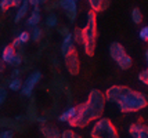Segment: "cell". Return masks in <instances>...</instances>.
<instances>
[{
  "label": "cell",
  "mask_w": 148,
  "mask_h": 138,
  "mask_svg": "<svg viewBox=\"0 0 148 138\" xmlns=\"http://www.w3.org/2000/svg\"><path fill=\"white\" fill-rule=\"evenodd\" d=\"M105 92L100 91L97 88L90 90L87 99L83 104L76 105V115L75 118L68 122L69 127L72 128H84L91 122H96L97 119L103 118L105 109Z\"/></svg>",
  "instance_id": "obj_1"
},
{
  "label": "cell",
  "mask_w": 148,
  "mask_h": 138,
  "mask_svg": "<svg viewBox=\"0 0 148 138\" xmlns=\"http://www.w3.org/2000/svg\"><path fill=\"white\" fill-rule=\"evenodd\" d=\"M28 118L29 120H32V122H36L38 120V113L35 111V102H31V105H29V111H28Z\"/></svg>",
  "instance_id": "obj_24"
},
{
  "label": "cell",
  "mask_w": 148,
  "mask_h": 138,
  "mask_svg": "<svg viewBox=\"0 0 148 138\" xmlns=\"http://www.w3.org/2000/svg\"><path fill=\"white\" fill-rule=\"evenodd\" d=\"M60 7V3H58V0H53V1H49V3H46L45 4V10L46 11H53V10H56Z\"/></svg>",
  "instance_id": "obj_26"
},
{
  "label": "cell",
  "mask_w": 148,
  "mask_h": 138,
  "mask_svg": "<svg viewBox=\"0 0 148 138\" xmlns=\"http://www.w3.org/2000/svg\"><path fill=\"white\" fill-rule=\"evenodd\" d=\"M108 53H110V57L112 58V61H115L116 65L119 66L122 71H127L132 68L133 65V59L129 54L126 53L125 47L119 43V41H114L110 44V48H108Z\"/></svg>",
  "instance_id": "obj_5"
},
{
  "label": "cell",
  "mask_w": 148,
  "mask_h": 138,
  "mask_svg": "<svg viewBox=\"0 0 148 138\" xmlns=\"http://www.w3.org/2000/svg\"><path fill=\"white\" fill-rule=\"evenodd\" d=\"M107 102L115 104L122 113H134L148 105V98L127 86H111L105 91Z\"/></svg>",
  "instance_id": "obj_2"
},
{
  "label": "cell",
  "mask_w": 148,
  "mask_h": 138,
  "mask_svg": "<svg viewBox=\"0 0 148 138\" xmlns=\"http://www.w3.org/2000/svg\"><path fill=\"white\" fill-rule=\"evenodd\" d=\"M42 39H43V29H42V28H39V27L32 28V32H31V40L39 43Z\"/></svg>",
  "instance_id": "obj_20"
},
{
  "label": "cell",
  "mask_w": 148,
  "mask_h": 138,
  "mask_svg": "<svg viewBox=\"0 0 148 138\" xmlns=\"http://www.w3.org/2000/svg\"><path fill=\"white\" fill-rule=\"evenodd\" d=\"M49 1H50V0H39L40 4H46V3H49Z\"/></svg>",
  "instance_id": "obj_38"
},
{
  "label": "cell",
  "mask_w": 148,
  "mask_h": 138,
  "mask_svg": "<svg viewBox=\"0 0 148 138\" xmlns=\"http://www.w3.org/2000/svg\"><path fill=\"white\" fill-rule=\"evenodd\" d=\"M137 79H138V82H140L141 84L148 86V68H147V69H144V71H141V72L138 73Z\"/></svg>",
  "instance_id": "obj_23"
},
{
  "label": "cell",
  "mask_w": 148,
  "mask_h": 138,
  "mask_svg": "<svg viewBox=\"0 0 148 138\" xmlns=\"http://www.w3.org/2000/svg\"><path fill=\"white\" fill-rule=\"evenodd\" d=\"M21 3H22V0H14V7L18 8V7L21 6Z\"/></svg>",
  "instance_id": "obj_36"
},
{
  "label": "cell",
  "mask_w": 148,
  "mask_h": 138,
  "mask_svg": "<svg viewBox=\"0 0 148 138\" xmlns=\"http://www.w3.org/2000/svg\"><path fill=\"white\" fill-rule=\"evenodd\" d=\"M40 20H42V15H40V8L39 7H33L32 13L29 14L28 20H26V27L28 28H35V27H39L40 24Z\"/></svg>",
  "instance_id": "obj_13"
},
{
  "label": "cell",
  "mask_w": 148,
  "mask_h": 138,
  "mask_svg": "<svg viewBox=\"0 0 148 138\" xmlns=\"http://www.w3.org/2000/svg\"><path fill=\"white\" fill-rule=\"evenodd\" d=\"M11 7H14V0H0V11L4 13Z\"/></svg>",
  "instance_id": "obj_22"
},
{
  "label": "cell",
  "mask_w": 148,
  "mask_h": 138,
  "mask_svg": "<svg viewBox=\"0 0 148 138\" xmlns=\"http://www.w3.org/2000/svg\"><path fill=\"white\" fill-rule=\"evenodd\" d=\"M129 134L132 138H148V126L141 120L132 123L129 126Z\"/></svg>",
  "instance_id": "obj_9"
},
{
  "label": "cell",
  "mask_w": 148,
  "mask_h": 138,
  "mask_svg": "<svg viewBox=\"0 0 148 138\" xmlns=\"http://www.w3.org/2000/svg\"><path fill=\"white\" fill-rule=\"evenodd\" d=\"M17 37H18L19 40H21V43H22V44H25L26 41H29V39H31V33L26 32V31H24V32L19 33Z\"/></svg>",
  "instance_id": "obj_28"
},
{
  "label": "cell",
  "mask_w": 148,
  "mask_h": 138,
  "mask_svg": "<svg viewBox=\"0 0 148 138\" xmlns=\"http://www.w3.org/2000/svg\"><path fill=\"white\" fill-rule=\"evenodd\" d=\"M97 13L90 10L86 15V24L83 27V50L87 57H93L97 44Z\"/></svg>",
  "instance_id": "obj_3"
},
{
  "label": "cell",
  "mask_w": 148,
  "mask_h": 138,
  "mask_svg": "<svg viewBox=\"0 0 148 138\" xmlns=\"http://www.w3.org/2000/svg\"><path fill=\"white\" fill-rule=\"evenodd\" d=\"M39 130L45 138H61V134H62V131H60L57 126L53 124V123H49V122L42 123L39 126Z\"/></svg>",
  "instance_id": "obj_10"
},
{
  "label": "cell",
  "mask_w": 148,
  "mask_h": 138,
  "mask_svg": "<svg viewBox=\"0 0 148 138\" xmlns=\"http://www.w3.org/2000/svg\"><path fill=\"white\" fill-rule=\"evenodd\" d=\"M22 84H24V82L19 79V77H17V79H11L10 80V83H8V88H10L11 91H21Z\"/></svg>",
  "instance_id": "obj_21"
},
{
  "label": "cell",
  "mask_w": 148,
  "mask_h": 138,
  "mask_svg": "<svg viewBox=\"0 0 148 138\" xmlns=\"http://www.w3.org/2000/svg\"><path fill=\"white\" fill-rule=\"evenodd\" d=\"M130 17H132L133 24H136V25H140V24L143 22V14H141V10H140L138 7H134V8L132 10Z\"/></svg>",
  "instance_id": "obj_18"
},
{
  "label": "cell",
  "mask_w": 148,
  "mask_h": 138,
  "mask_svg": "<svg viewBox=\"0 0 148 138\" xmlns=\"http://www.w3.org/2000/svg\"><path fill=\"white\" fill-rule=\"evenodd\" d=\"M57 32L62 36V37H65L66 35H69L71 33V31H69V28L66 27V25H60V27H57Z\"/></svg>",
  "instance_id": "obj_29"
},
{
  "label": "cell",
  "mask_w": 148,
  "mask_h": 138,
  "mask_svg": "<svg viewBox=\"0 0 148 138\" xmlns=\"http://www.w3.org/2000/svg\"><path fill=\"white\" fill-rule=\"evenodd\" d=\"M6 98H7V90L4 87H0V105L6 101Z\"/></svg>",
  "instance_id": "obj_31"
},
{
  "label": "cell",
  "mask_w": 148,
  "mask_h": 138,
  "mask_svg": "<svg viewBox=\"0 0 148 138\" xmlns=\"http://www.w3.org/2000/svg\"><path fill=\"white\" fill-rule=\"evenodd\" d=\"M90 10L96 11V13H103L105 11L111 4V0H87Z\"/></svg>",
  "instance_id": "obj_12"
},
{
  "label": "cell",
  "mask_w": 148,
  "mask_h": 138,
  "mask_svg": "<svg viewBox=\"0 0 148 138\" xmlns=\"http://www.w3.org/2000/svg\"><path fill=\"white\" fill-rule=\"evenodd\" d=\"M138 37L143 40V41H148V25L143 27L140 31H138Z\"/></svg>",
  "instance_id": "obj_27"
},
{
  "label": "cell",
  "mask_w": 148,
  "mask_h": 138,
  "mask_svg": "<svg viewBox=\"0 0 148 138\" xmlns=\"http://www.w3.org/2000/svg\"><path fill=\"white\" fill-rule=\"evenodd\" d=\"M75 40H73V36H72V32L69 35H66L65 37H62V41H61V54H62V57H65L66 54L72 53L73 50H76L75 48Z\"/></svg>",
  "instance_id": "obj_11"
},
{
  "label": "cell",
  "mask_w": 148,
  "mask_h": 138,
  "mask_svg": "<svg viewBox=\"0 0 148 138\" xmlns=\"http://www.w3.org/2000/svg\"><path fill=\"white\" fill-rule=\"evenodd\" d=\"M28 1H29V4L32 7H39V4H40L39 0H28Z\"/></svg>",
  "instance_id": "obj_34"
},
{
  "label": "cell",
  "mask_w": 148,
  "mask_h": 138,
  "mask_svg": "<svg viewBox=\"0 0 148 138\" xmlns=\"http://www.w3.org/2000/svg\"><path fill=\"white\" fill-rule=\"evenodd\" d=\"M15 54H17V48H15V47H13L11 44H10V46H6L3 48V51H1V61H3L4 64H7V65H11Z\"/></svg>",
  "instance_id": "obj_14"
},
{
  "label": "cell",
  "mask_w": 148,
  "mask_h": 138,
  "mask_svg": "<svg viewBox=\"0 0 148 138\" xmlns=\"http://www.w3.org/2000/svg\"><path fill=\"white\" fill-rule=\"evenodd\" d=\"M29 6H31V4H29L28 0H22L21 6L17 8V13H15V18H14V22H15V24H19V22L26 17V14L29 11Z\"/></svg>",
  "instance_id": "obj_15"
},
{
  "label": "cell",
  "mask_w": 148,
  "mask_h": 138,
  "mask_svg": "<svg viewBox=\"0 0 148 138\" xmlns=\"http://www.w3.org/2000/svg\"><path fill=\"white\" fill-rule=\"evenodd\" d=\"M61 138H82V137L73 130H64L62 134H61Z\"/></svg>",
  "instance_id": "obj_25"
},
{
  "label": "cell",
  "mask_w": 148,
  "mask_h": 138,
  "mask_svg": "<svg viewBox=\"0 0 148 138\" xmlns=\"http://www.w3.org/2000/svg\"><path fill=\"white\" fill-rule=\"evenodd\" d=\"M144 57H145V62H147V68H148V48L145 50V53H144Z\"/></svg>",
  "instance_id": "obj_37"
},
{
  "label": "cell",
  "mask_w": 148,
  "mask_h": 138,
  "mask_svg": "<svg viewBox=\"0 0 148 138\" xmlns=\"http://www.w3.org/2000/svg\"><path fill=\"white\" fill-rule=\"evenodd\" d=\"M60 3V8H62L65 11V15L66 18L71 21V22H75L77 17V3L76 0H58Z\"/></svg>",
  "instance_id": "obj_8"
},
{
  "label": "cell",
  "mask_w": 148,
  "mask_h": 138,
  "mask_svg": "<svg viewBox=\"0 0 148 138\" xmlns=\"http://www.w3.org/2000/svg\"><path fill=\"white\" fill-rule=\"evenodd\" d=\"M11 46L15 47V48H21V47H22V43H21V40H19L18 37H15V39L13 40V43H11Z\"/></svg>",
  "instance_id": "obj_32"
},
{
  "label": "cell",
  "mask_w": 148,
  "mask_h": 138,
  "mask_svg": "<svg viewBox=\"0 0 148 138\" xmlns=\"http://www.w3.org/2000/svg\"><path fill=\"white\" fill-rule=\"evenodd\" d=\"M45 24H46V27H47V28H57L58 27V17H57V14H54V13L47 14Z\"/></svg>",
  "instance_id": "obj_17"
},
{
  "label": "cell",
  "mask_w": 148,
  "mask_h": 138,
  "mask_svg": "<svg viewBox=\"0 0 148 138\" xmlns=\"http://www.w3.org/2000/svg\"><path fill=\"white\" fill-rule=\"evenodd\" d=\"M14 137V131L11 128H7V130H3L0 133V138H13Z\"/></svg>",
  "instance_id": "obj_30"
},
{
  "label": "cell",
  "mask_w": 148,
  "mask_h": 138,
  "mask_svg": "<svg viewBox=\"0 0 148 138\" xmlns=\"http://www.w3.org/2000/svg\"><path fill=\"white\" fill-rule=\"evenodd\" d=\"M3 64H4V62H3V61H0V71L3 69Z\"/></svg>",
  "instance_id": "obj_39"
},
{
  "label": "cell",
  "mask_w": 148,
  "mask_h": 138,
  "mask_svg": "<svg viewBox=\"0 0 148 138\" xmlns=\"http://www.w3.org/2000/svg\"><path fill=\"white\" fill-rule=\"evenodd\" d=\"M91 138H119L115 124L108 118H100L93 123L90 128Z\"/></svg>",
  "instance_id": "obj_4"
},
{
  "label": "cell",
  "mask_w": 148,
  "mask_h": 138,
  "mask_svg": "<svg viewBox=\"0 0 148 138\" xmlns=\"http://www.w3.org/2000/svg\"><path fill=\"white\" fill-rule=\"evenodd\" d=\"M21 76V71H19L18 68H14V71L11 72V79H17Z\"/></svg>",
  "instance_id": "obj_33"
},
{
  "label": "cell",
  "mask_w": 148,
  "mask_h": 138,
  "mask_svg": "<svg viewBox=\"0 0 148 138\" xmlns=\"http://www.w3.org/2000/svg\"><path fill=\"white\" fill-rule=\"evenodd\" d=\"M36 122H39V123L42 124V123H46V122H47V119H46L45 116H38V120H36Z\"/></svg>",
  "instance_id": "obj_35"
},
{
  "label": "cell",
  "mask_w": 148,
  "mask_h": 138,
  "mask_svg": "<svg viewBox=\"0 0 148 138\" xmlns=\"http://www.w3.org/2000/svg\"><path fill=\"white\" fill-rule=\"evenodd\" d=\"M75 115H76V106H69L65 111L61 112L57 119L61 123H68L69 120H72V119L75 118Z\"/></svg>",
  "instance_id": "obj_16"
},
{
  "label": "cell",
  "mask_w": 148,
  "mask_h": 138,
  "mask_svg": "<svg viewBox=\"0 0 148 138\" xmlns=\"http://www.w3.org/2000/svg\"><path fill=\"white\" fill-rule=\"evenodd\" d=\"M40 80H42V72L40 71H33L32 73H29L28 77L25 79V82H24V84H22L21 94L24 97H26V98L32 97L33 90H35V87L38 86V83Z\"/></svg>",
  "instance_id": "obj_6"
},
{
  "label": "cell",
  "mask_w": 148,
  "mask_h": 138,
  "mask_svg": "<svg viewBox=\"0 0 148 138\" xmlns=\"http://www.w3.org/2000/svg\"><path fill=\"white\" fill-rule=\"evenodd\" d=\"M64 62H65V68L66 71L71 73V75H77L79 73V69H80V62H79V55H77V51L73 50L72 53L66 54L64 57Z\"/></svg>",
  "instance_id": "obj_7"
},
{
  "label": "cell",
  "mask_w": 148,
  "mask_h": 138,
  "mask_svg": "<svg viewBox=\"0 0 148 138\" xmlns=\"http://www.w3.org/2000/svg\"><path fill=\"white\" fill-rule=\"evenodd\" d=\"M72 36L76 44H82L83 46V28H75L72 31Z\"/></svg>",
  "instance_id": "obj_19"
}]
</instances>
